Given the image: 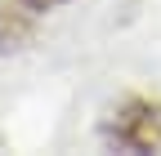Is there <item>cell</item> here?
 Returning <instances> with one entry per match:
<instances>
[{
  "label": "cell",
  "instance_id": "6da1fadb",
  "mask_svg": "<svg viewBox=\"0 0 161 156\" xmlns=\"http://www.w3.org/2000/svg\"><path fill=\"white\" fill-rule=\"evenodd\" d=\"M103 138L116 152H161V103L152 98H125L108 112Z\"/></svg>",
  "mask_w": 161,
  "mask_h": 156
},
{
  "label": "cell",
  "instance_id": "7a4b0ae2",
  "mask_svg": "<svg viewBox=\"0 0 161 156\" xmlns=\"http://www.w3.org/2000/svg\"><path fill=\"white\" fill-rule=\"evenodd\" d=\"M9 5H18V9H27V13H45V9H58L63 0H9Z\"/></svg>",
  "mask_w": 161,
  "mask_h": 156
}]
</instances>
